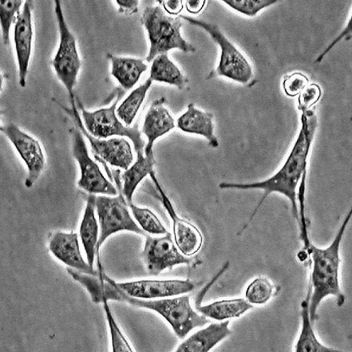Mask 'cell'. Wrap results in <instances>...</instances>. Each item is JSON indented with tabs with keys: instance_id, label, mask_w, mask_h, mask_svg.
Masks as SVG:
<instances>
[{
	"instance_id": "83f0119b",
	"label": "cell",
	"mask_w": 352,
	"mask_h": 352,
	"mask_svg": "<svg viewBox=\"0 0 352 352\" xmlns=\"http://www.w3.org/2000/svg\"><path fill=\"white\" fill-rule=\"evenodd\" d=\"M22 0H1L0 1V23L4 44L10 43L11 27L17 21L22 6Z\"/></svg>"
},
{
	"instance_id": "5b68a950",
	"label": "cell",
	"mask_w": 352,
	"mask_h": 352,
	"mask_svg": "<svg viewBox=\"0 0 352 352\" xmlns=\"http://www.w3.org/2000/svg\"><path fill=\"white\" fill-rule=\"evenodd\" d=\"M119 191L117 196L98 195L96 199V211L99 226V237L96 247L98 270H102L100 263V249L113 234L128 231L146 236L134 220L126 200L122 192L120 179L116 181Z\"/></svg>"
},
{
	"instance_id": "7a4b0ae2",
	"label": "cell",
	"mask_w": 352,
	"mask_h": 352,
	"mask_svg": "<svg viewBox=\"0 0 352 352\" xmlns=\"http://www.w3.org/2000/svg\"><path fill=\"white\" fill-rule=\"evenodd\" d=\"M351 218V210L343 220L333 242L326 248H320L311 243L307 250L313 261L310 283L312 292L310 299V317L314 324L318 319V309L323 299L328 296L336 298L337 305L342 307L345 296L342 293L339 281L340 264V247L346 226Z\"/></svg>"
},
{
	"instance_id": "ac0fdd59",
	"label": "cell",
	"mask_w": 352,
	"mask_h": 352,
	"mask_svg": "<svg viewBox=\"0 0 352 352\" xmlns=\"http://www.w3.org/2000/svg\"><path fill=\"white\" fill-rule=\"evenodd\" d=\"M230 320L214 323L201 329L182 342L177 352H208L232 334Z\"/></svg>"
},
{
	"instance_id": "6da1fadb",
	"label": "cell",
	"mask_w": 352,
	"mask_h": 352,
	"mask_svg": "<svg viewBox=\"0 0 352 352\" xmlns=\"http://www.w3.org/2000/svg\"><path fill=\"white\" fill-rule=\"evenodd\" d=\"M300 120L302 126L291 153L283 167L275 175L260 182L245 184L222 182L219 184L221 189L264 190V195L260 203L240 233H242L252 221L265 199L273 192L283 195L290 201L293 217L298 224L299 223L296 189L300 180L307 172V160L318 126L317 116L314 111H303Z\"/></svg>"
},
{
	"instance_id": "9c48e42d",
	"label": "cell",
	"mask_w": 352,
	"mask_h": 352,
	"mask_svg": "<svg viewBox=\"0 0 352 352\" xmlns=\"http://www.w3.org/2000/svg\"><path fill=\"white\" fill-rule=\"evenodd\" d=\"M71 104V109L62 107L74 118L83 135L89 140L95 159L106 167L107 172H109L107 164L124 170H127L134 162L133 149L129 142L123 137L100 139L92 136L83 124L76 102Z\"/></svg>"
},
{
	"instance_id": "9a60e30c",
	"label": "cell",
	"mask_w": 352,
	"mask_h": 352,
	"mask_svg": "<svg viewBox=\"0 0 352 352\" xmlns=\"http://www.w3.org/2000/svg\"><path fill=\"white\" fill-rule=\"evenodd\" d=\"M48 249L61 263L81 273L100 276L102 270H95L87 263L81 253L78 235L76 232H56L50 237Z\"/></svg>"
},
{
	"instance_id": "cb8c5ba5",
	"label": "cell",
	"mask_w": 352,
	"mask_h": 352,
	"mask_svg": "<svg viewBox=\"0 0 352 352\" xmlns=\"http://www.w3.org/2000/svg\"><path fill=\"white\" fill-rule=\"evenodd\" d=\"M112 63L111 75L124 90L132 89L148 67L141 59L120 58L109 54Z\"/></svg>"
},
{
	"instance_id": "8fae6325",
	"label": "cell",
	"mask_w": 352,
	"mask_h": 352,
	"mask_svg": "<svg viewBox=\"0 0 352 352\" xmlns=\"http://www.w3.org/2000/svg\"><path fill=\"white\" fill-rule=\"evenodd\" d=\"M141 258L150 276H159L167 269L180 265H190L192 259L181 253L172 233L162 235L146 234Z\"/></svg>"
},
{
	"instance_id": "ba28073f",
	"label": "cell",
	"mask_w": 352,
	"mask_h": 352,
	"mask_svg": "<svg viewBox=\"0 0 352 352\" xmlns=\"http://www.w3.org/2000/svg\"><path fill=\"white\" fill-rule=\"evenodd\" d=\"M192 25L204 29L221 48V57L216 75L245 84L253 77V69L239 50L226 38L219 28L212 23L185 15L180 16Z\"/></svg>"
},
{
	"instance_id": "3957f363",
	"label": "cell",
	"mask_w": 352,
	"mask_h": 352,
	"mask_svg": "<svg viewBox=\"0 0 352 352\" xmlns=\"http://www.w3.org/2000/svg\"><path fill=\"white\" fill-rule=\"evenodd\" d=\"M114 284L118 289L116 300L157 313L169 323L179 339H184L191 331L209 322L206 317L193 310L188 295L160 300L140 299L123 292L116 286L115 280Z\"/></svg>"
},
{
	"instance_id": "30bf717a",
	"label": "cell",
	"mask_w": 352,
	"mask_h": 352,
	"mask_svg": "<svg viewBox=\"0 0 352 352\" xmlns=\"http://www.w3.org/2000/svg\"><path fill=\"white\" fill-rule=\"evenodd\" d=\"M73 143V156L78 164L80 179L78 182L79 188L89 194H102L116 196L119 193L117 187L107 178L98 165L89 155L86 142L80 129L71 130Z\"/></svg>"
},
{
	"instance_id": "ffe728a7",
	"label": "cell",
	"mask_w": 352,
	"mask_h": 352,
	"mask_svg": "<svg viewBox=\"0 0 352 352\" xmlns=\"http://www.w3.org/2000/svg\"><path fill=\"white\" fill-rule=\"evenodd\" d=\"M96 195L89 194L79 231L87 263L92 267L99 237V226L96 218Z\"/></svg>"
},
{
	"instance_id": "d590c367",
	"label": "cell",
	"mask_w": 352,
	"mask_h": 352,
	"mask_svg": "<svg viewBox=\"0 0 352 352\" xmlns=\"http://www.w3.org/2000/svg\"><path fill=\"white\" fill-rule=\"evenodd\" d=\"M206 0H199V1H187L186 4L187 11L192 14H197L204 8Z\"/></svg>"
},
{
	"instance_id": "1f68e13d",
	"label": "cell",
	"mask_w": 352,
	"mask_h": 352,
	"mask_svg": "<svg viewBox=\"0 0 352 352\" xmlns=\"http://www.w3.org/2000/svg\"><path fill=\"white\" fill-rule=\"evenodd\" d=\"M309 82V80L305 75L294 73L292 75L284 76L283 86L287 96L294 97L308 86Z\"/></svg>"
},
{
	"instance_id": "603a6c76",
	"label": "cell",
	"mask_w": 352,
	"mask_h": 352,
	"mask_svg": "<svg viewBox=\"0 0 352 352\" xmlns=\"http://www.w3.org/2000/svg\"><path fill=\"white\" fill-rule=\"evenodd\" d=\"M253 309L254 305L243 298L222 300L204 307L196 306L197 311L201 315L217 321L240 318Z\"/></svg>"
},
{
	"instance_id": "7c38bea8",
	"label": "cell",
	"mask_w": 352,
	"mask_h": 352,
	"mask_svg": "<svg viewBox=\"0 0 352 352\" xmlns=\"http://www.w3.org/2000/svg\"><path fill=\"white\" fill-rule=\"evenodd\" d=\"M0 130L14 145L26 166L28 177L25 186L32 187L41 177L45 166V158L40 142L14 123L2 126Z\"/></svg>"
},
{
	"instance_id": "d6a6232c",
	"label": "cell",
	"mask_w": 352,
	"mask_h": 352,
	"mask_svg": "<svg viewBox=\"0 0 352 352\" xmlns=\"http://www.w3.org/2000/svg\"><path fill=\"white\" fill-rule=\"evenodd\" d=\"M322 91L319 85L311 84L307 86L300 93L298 109L301 111H309L320 98Z\"/></svg>"
},
{
	"instance_id": "2e32d148",
	"label": "cell",
	"mask_w": 352,
	"mask_h": 352,
	"mask_svg": "<svg viewBox=\"0 0 352 352\" xmlns=\"http://www.w3.org/2000/svg\"><path fill=\"white\" fill-rule=\"evenodd\" d=\"M34 5L27 0L15 23L14 39L19 70V85H26V78L32 56L33 39L32 10Z\"/></svg>"
},
{
	"instance_id": "d6986e66",
	"label": "cell",
	"mask_w": 352,
	"mask_h": 352,
	"mask_svg": "<svg viewBox=\"0 0 352 352\" xmlns=\"http://www.w3.org/2000/svg\"><path fill=\"white\" fill-rule=\"evenodd\" d=\"M213 118L212 113L197 109L194 104H190L187 111L178 118L177 127L186 133L204 136L212 147L217 148L219 142L214 135Z\"/></svg>"
},
{
	"instance_id": "836d02e7",
	"label": "cell",
	"mask_w": 352,
	"mask_h": 352,
	"mask_svg": "<svg viewBox=\"0 0 352 352\" xmlns=\"http://www.w3.org/2000/svg\"><path fill=\"white\" fill-rule=\"evenodd\" d=\"M119 6V12L128 15H133L138 12L139 1L138 0H117Z\"/></svg>"
},
{
	"instance_id": "4dcf8cb0",
	"label": "cell",
	"mask_w": 352,
	"mask_h": 352,
	"mask_svg": "<svg viewBox=\"0 0 352 352\" xmlns=\"http://www.w3.org/2000/svg\"><path fill=\"white\" fill-rule=\"evenodd\" d=\"M223 2L234 10L252 17L278 1L276 0H223Z\"/></svg>"
},
{
	"instance_id": "4fadbf2b",
	"label": "cell",
	"mask_w": 352,
	"mask_h": 352,
	"mask_svg": "<svg viewBox=\"0 0 352 352\" xmlns=\"http://www.w3.org/2000/svg\"><path fill=\"white\" fill-rule=\"evenodd\" d=\"M149 177L153 179L162 204L173 221V236L178 249L186 257L195 255L203 245L202 234L194 225L177 215L170 198L157 178L156 173H151Z\"/></svg>"
},
{
	"instance_id": "4316f807",
	"label": "cell",
	"mask_w": 352,
	"mask_h": 352,
	"mask_svg": "<svg viewBox=\"0 0 352 352\" xmlns=\"http://www.w3.org/2000/svg\"><path fill=\"white\" fill-rule=\"evenodd\" d=\"M128 206L134 220L146 234L162 235L168 232L166 226L152 210L138 207L133 203L128 204Z\"/></svg>"
},
{
	"instance_id": "8d00e7d4",
	"label": "cell",
	"mask_w": 352,
	"mask_h": 352,
	"mask_svg": "<svg viewBox=\"0 0 352 352\" xmlns=\"http://www.w3.org/2000/svg\"><path fill=\"white\" fill-rule=\"evenodd\" d=\"M351 19H350V21L349 22L348 25H347V27L345 28V30H344V32L342 34H340V36L337 38L332 43L331 45L325 50V52L322 54L319 58L316 60V63H320L322 60L323 58L324 57V56L326 54H327V53L329 52V50L335 45V44H336L337 43H338L340 41V40L342 38V37H344L345 36H346L347 34H349V33H351Z\"/></svg>"
},
{
	"instance_id": "e575fe53",
	"label": "cell",
	"mask_w": 352,
	"mask_h": 352,
	"mask_svg": "<svg viewBox=\"0 0 352 352\" xmlns=\"http://www.w3.org/2000/svg\"><path fill=\"white\" fill-rule=\"evenodd\" d=\"M162 3H163L166 12L172 15H177L183 10L182 1H180V0H168V1H163Z\"/></svg>"
},
{
	"instance_id": "484cf974",
	"label": "cell",
	"mask_w": 352,
	"mask_h": 352,
	"mask_svg": "<svg viewBox=\"0 0 352 352\" xmlns=\"http://www.w3.org/2000/svg\"><path fill=\"white\" fill-rule=\"evenodd\" d=\"M152 84V79L148 78L134 89L116 110L118 117L126 126H130L135 119Z\"/></svg>"
},
{
	"instance_id": "f546056e",
	"label": "cell",
	"mask_w": 352,
	"mask_h": 352,
	"mask_svg": "<svg viewBox=\"0 0 352 352\" xmlns=\"http://www.w3.org/2000/svg\"><path fill=\"white\" fill-rule=\"evenodd\" d=\"M103 305L110 330L113 351H134V349L117 323L109 305V300H104Z\"/></svg>"
},
{
	"instance_id": "277c9868",
	"label": "cell",
	"mask_w": 352,
	"mask_h": 352,
	"mask_svg": "<svg viewBox=\"0 0 352 352\" xmlns=\"http://www.w3.org/2000/svg\"><path fill=\"white\" fill-rule=\"evenodd\" d=\"M140 22L146 30L150 42L147 63L154 61L160 55L168 54L173 49H179L184 53L195 52V47L182 36L181 19L167 16L161 7L146 8Z\"/></svg>"
},
{
	"instance_id": "52a82bcc",
	"label": "cell",
	"mask_w": 352,
	"mask_h": 352,
	"mask_svg": "<svg viewBox=\"0 0 352 352\" xmlns=\"http://www.w3.org/2000/svg\"><path fill=\"white\" fill-rule=\"evenodd\" d=\"M122 96L121 94L118 93V96L111 107L93 112L86 111L78 102L83 124L88 133L97 138L107 139L114 136L127 137L132 141L136 154L144 153L146 143L142 138L138 127L137 126H126L117 116V107Z\"/></svg>"
},
{
	"instance_id": "44dd1931",
	"label": "cell",
	"mask_w": 352,
	"mask_h": 352,
	"mask_svg": "<svg viewBox=\"0 0 352 352\" xmlns=\"http://www.w3.org/2000/svg\"><path fill=\"white\" fill-rule=\"evenodd\" d=\"M308 290L307 297L301 303V318H302V327L299 338L295 346L296 352H340L333 348H329L322 344L317 338L313 329L310 317V299L312 292V287Z\"/></svg>"
},
{
	"instance_id": "7402d4cb",
	"label": "cell",
	"mask_w": 352,
	"mask_h": 352,
	"mask_svg": "<svg viewBox=\"0 0 352 352\" xmlns=\"http://www.w3.org/2000/svg\"><path fill=\"white\" fill-rule=\"evenodd\" d=\"M155 160L146 157L143 153H137V160L121 175L122 192L127 204L133 203V197L139 184L155 171Z\"/></svg>"
},
{
	"instance_id": "5bb4252c",
	"label": "cell",
	"mask_w": 352,
	"mask_h": 352,
	"mask_svg": "<svg viewBox=\"0 0 352 352\" xmlns=\"http://www.w3.org/2000/svg\"><path fill=\"white\" fill-rule=\"evenodd\" d=\"M116 285L127 295L145 300L176 296L195 288L191 282L181 280H142L123 283L116 282Z\"/></svg>"
},
{
	"instance_id": "8992f818",
	"label": "cell",
	"mask_w": 352,
	"mask_h": 352,
	"mask_svg": "<svg viewBox=\"0 0 352 352\" xmlns=\"http://www.w3.org/2000/svg\"><path fill=\"white\" fill-rule=\"evenodd\" d=\"M55 13L60 33V44L52 65L59 80L66 88L70 102L75 100L74 89L82 66L77 48L76 38L70 31L60 0L55 1Z\"/></svg>"
},
{
	"instance_id": "e0dca14e",
	"label": "cell",
	"mask_w": 352,
	"mask_h": 352,
	"mask_svg": "<svg viewBox=\"0 0 352 352\" xmlns=\"http://www.w3.org/2000/svg\"><path fill=\"white\" fill-rule=\"evenodd\" d=\"M166 102V99L164 97L155 100L150 106L144 119L142 133L147 139L144 155L151 160H155L153 148L155 141L175 127V119L164 107Z\"/></svg>"
},
{
	"instance_id": "d4e9b609",
	"label": "cell",
	"mask_w": 352,
	"mask_h": 352,
	"mask_svg": "<svg viewBox=\"0 0 352 352\" xmlns=\"http://www.w3.org/2000/svg\"><path fill=\"white\" fill-rule=\"evenodd\" d=\"M150 78L160 82H165L183 88L188 82L187 78L169 59L168 54L157 56L153 61L150 71Z\"/></svg>"
},
{
	"instance_id": "f1b7e54d",
	"label": "cell",
	"mask_w": 352,
	"mask_h": 352,
	"mask_svg": "<svg viewBox=\"0 0 352 352\" xmlns=\"http://www.w3.org/2000/svg\"><path fill=\"white\" fill-rule=\"evenodd\" d=\"M274 286L264 277H258L248 286L245 299L252 305H265L272 296Z\"/></svg>"
},
{
	"instance_id": "74e56055",
	"label": "cell",
	"mask_w": 352,
	"mask_h": 352,
	"mask_svg": "<svg viewBox=\"0 0 352 352\" xmlns=\"http://www.w3.org/2000/svg\"><path fill=\"white\" fill-rule=\"evenodd\" d=\"M309 254L307 250L305 249L303 250L300 251L298 254V258L300 262H305L309 258Z\"/></svg>"
}]
</instances>
